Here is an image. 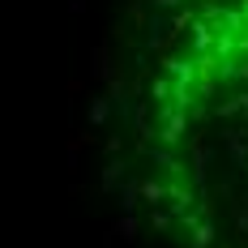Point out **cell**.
<instances>
[{"instance_id":"6da1fadb","label":"cell","mask_w":248,"mask_h":248,"mask_svg":"<svg viewBox=\"0 0 248 248\" xmlns=\"http://www.w3.org/2000/svg\"><path fill=\"white\" fill-rule=\"evenodd\" d=\"M141 146L158 197L210 240H248V0H167Z\"/></svg>"}]
</instances>
